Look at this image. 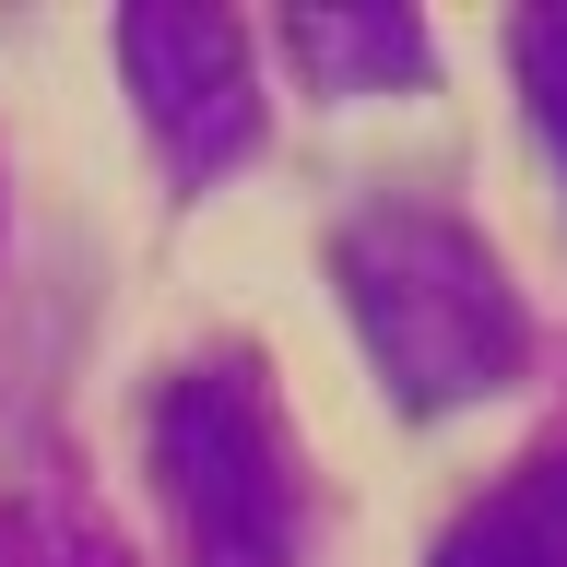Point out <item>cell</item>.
Here are the masks:
<instances>
[{"instance_id":"1","label":"cell","mask_w":567,"mask_h":567,"mask_svg":"<svg viewBox=\"0 0 567 567\" xmlns=\"http://www.w3.org/2000/svg\"><path fill=\"white\" fill-rule=\"evenodd\" d=\"M331 284L379 390L402 414H473L532 367V308L461 213L437 202H367L331 225Z\"/></svg>"},{"instance_id":"2","label":"cell","mask_w":567,"mask_h":567,"mask_svg":"<svg viewBox=\"0 0 567 567\" xmlns=\"http://www.w3.org/2000/svg\"><path fill=\"white\" fill-rule=\"evenodd\" d=\"M154 485L189 567H296V437L248 354L177 367L154 402Z\"/></svg>"},{"instance_id":"3","label":"cell","mask_w":567,"mask_h":567,"mask_svg":"<svg viewBox=\"0 0 567 567\" xmlns=\"http://www.w3.org/2000/svg\"><path fill=\"white\" fill-rule=\"evenodd\" d=\"M118 71H131L142 131L166 142L177 177H213L260 142V95H248V35L202 0H142L118 12Z\"/></svg>"},{"instance_id":"4","label":"cell","mask_w":567,"mask_h":567,"mask_svg":"<svg viewBox=\"0 0 567 567\" xmlns=\"http://www.w3.org/2000/svg\"><path fill=\"white\" fill-rule=\"evenodd\" d=\"M284 60L319 95H390V83H425V24L390 12V0H367V12L308 0V12H284Z\"/></svg>"},{"instance_id":"5","label":"cell","mask_w":567,"mask_h":567,"mask_svg":"<svg viewBox=\"0 0 567 567\" xmlns=\"http://www.w3.org/2000/svg\"><path fill=\"white\" fill-rule=\"evenodd\" d=\"M437 567H567V450L556 461H520L485 508H461Z\"/></svg>"},{"instance_id":"6","label":"cell","mask_w":567,"mask_h":567,"mask_svg":"<svg viewBox=\"0 0 567 567\" xmlns=\"http://www.w3.org/2000/svg\"><path fill=\"white\" fill-rule=\"evenodd\" d=\"M508 60H520V95H532L544 154L567 166V12H520V24H508Z\"/></svg>"},{"instance_id":"7","label":"cell","mask_w":567,"mask_h":567,"mask_svg":"<svg viewBox=\"0 0 567 567\" xmlns=\"http://www.w3.org/2000/svg\"><path fill=\"white\" fill-rule=\"evenodd\" d=\"M24 567H118V544H106L95 520H71V508H35L24 520Z\"/></svg>"}]
</instances>
